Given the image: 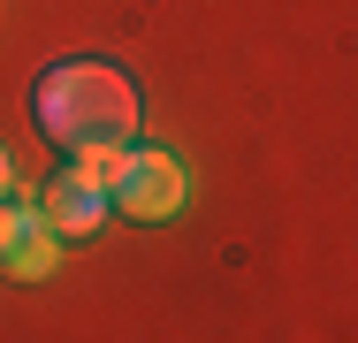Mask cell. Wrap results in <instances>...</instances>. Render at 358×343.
Returning <instances> with one entry per match:
<instances>
[{
    "label": "cell",
    "mask_w": 358,
    "mask_h": 343,
    "mask_svg": "<svg viewBox=\"0 0 358 343\" xmlns=\"http://www.w3.org/2000/svg\"><path fill=\"white\" fill-rule=\"evenodd\" d=\"M8 191H23V176H15V153L0 145V199H8Z\"/></svg>",
    "instance_id": "cell-7"
},
{
    "label": "cell",
    "mask_w": 358,
    "mask_h": 343,
    "mask_svg": "<svg viewBox=\"0 0 358 343\" xmlns=\"http://www.w3.org/2000/svg\"><path fill=\"white\" fill-rule=\"evenodd\" d=\"M145 122L138 84L115 62H54L38 76V130L54 145H130Z\"/></svg>",
    "instance_id": "cell-1"
},
{
    "label": "cell",
    "mask_w": 358,
    "mask_h": 343,
    "mask_svg": "<svg viewBox=\"0 0 358 343\" xmlns=\"http://www.w3.org/2000/svg\"><path fill=\"white\" fill-rule=\"evenodd\" d=\"M107 206L130 214V221H176V214L191 206V168H183L176 153H160V145H130Z\"/></svg>",
    "instance_id": "cell-2"
},
{
    "label": "cell",
    "mask_w": 358,
    "mask_h": 343,
    "mask_svg": "<svg viewBox=\"0 0 358 343\" xmlns=\"http://www.w3.org/2000/svg\"><path fill=\"white\" fill-rule=\"evenodd\" d=\"M62 252H69V244H62L46 221H38V229H31V237H23V244L0 260V274H8V282H46V274L62 267Z\"/></svg>",
    "instance_id": "cell-4"
},
{
    "label": "cell",
    "mask_w": 358,
    "mask_h": 343,
    "mask_svg": "<svg viewBox=\"0 0 358 343\" xmlns=\"http://www.w3.org/2000/svg\"><path fill=\"white\" fill-rule=\"evenodd\" d=\"M107 214H115V206H107V191H84L76 176H54V183H46V199H38V221H46L62 244L99 237V229H107Z\"/></svg>",
    "instance_id": "cell-3"
},
{
    "label": "cell",
    "mask_w": 358,
    "mask_h": 343,
    "mask_svg": "<svg viewBox=\"0 0 358 343\" xmlns=\"http://www.w3.org/2000/svg\"><path fill=\"white\" fill-rule=\"evenodd\" d=\"M31 229H38V199H31V191H8V199H0V260H8Z\"/></svg>",
    "instance_id": "cell-6"
},
{
    "label": "cell",
    "mask_w": 358,
    "mask_h": 343,
    "mask_svg": "<svg viewBox=\"0 0 358 343\" xmlns=\"http://www.w3.org/2000/svg\"><path fill=\"white\" fill-rule=\"evenodd\" d=\"M122 153H130V145H76L62 176H76L84 191H115V176H122Z\"/></svg>",
    "instance_id": "cell-5"
}]
</instances>
